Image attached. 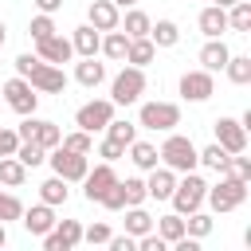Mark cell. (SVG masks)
<instances>
[{
  "instance_id": "obj_1",
  "label": "cell",
  "mask_w": 251,
  "mask_h": 251,
  "mask_svg": "<svg viewBox=\"0 0 251 251\" xmlns=\"http://www.w3.org/2000/svg\"><path fill=\"white\" fill-rule=\"evenodd\" d=\"M16 75L27 78L39 94H63V90H67V75H63V67L43 63L39 55H20V59H16Z\"/></svg>"
},
{
  "instance_id": "obj_2",
  "label": "cell",
  "mask_w": 251,
  "mask_h": 251,
  "mask_svg": "<svg viewBox=\"0 0 251 251\" xmlns=\"http://www.w3.org/2000/svg\"><path fill=\"white\" fill-rule=\"evenodd\" d=\"M157 153H161V165H169L173 173H192V169L200 165V153H196L192 137L173 133V129H169V137H165V145H161Z\"/></svg>"
},
{
  "instance_id": "obj_3",
  "label": "cell",
  "mask_w": 251,
  "mask_h": 251,
  "mask_svg": "<svg viewBox=\"0 0 251 251\" xmlns=\"http://www.w3.org/2000/svg\"><path fill=\"white\" fill-rule=\"evenodd\" d=\"M145 94V67H122L110 82V102L114 106H133Z\"/></svg>"
},
{
  "instance_id": "obj_4",
  "label": "cell",
  "mask_w": 251,
  "mask_h": 251,
  "mask_svg": "<svg viewBox=\"0 0 251 251\" xmlns=\"http://www.w3.org/2000/svg\"><path fill=\"white\" fill-rule=\"evenodd\" d=\"M47 165H51L55 176H63L67 184H75V180L86 176L90 153H75V149H67V145H55V149H47Z\"/></svg>"
},
{
  "instance_id": "obj_5",
  "label": "cell",
  "mask_w": 251,
  "mask_h": 251,
  "mask_svg": "<svg viewBox=\"0 0 251 251\" xmlns=\"http://www.w3.org/2000/svg\"><path fill=\"white\" fill-rule=\"evenodd\" d=\"M204 200L212 204V212H235L247 200V180H235V176L220 173V184H208Z\"/></svg>"
},
{
  "instance_id": "obj_6",
  "label": "cell",
  "mask_w": 251,
  "mask_h": 251,
  "mask_svg": "<svg viewBox=\"0 0 251 251\" xmlns=\"http://www.w3.org/2000/svg\"><path fill=\"white\" fill-rule=\"evenodd\" d=\"M204 192H208V184L196 176V173H184V180H176V188H173V212L176 216H188V212H196L200 204H204Z\"/></svg>"
},
{
  "instance_id": "obj_7",
  "label": "cell",
  "mask_w": 251,
  "mask_h": 251,
  "mask_svg": "<svg viewBox=\"0 0 251 251\" xmlns=\"http://www.w3.org/2000/svg\"><path fill=\"white\" fill-rule=\"evenodd\" d=\"M137 126H141V129H161V133H169L173 126H180V106H176V102H145L141 114H137Z\"/></svg>"
},
{
  "instance_id": "obj_8",
  "label": "cell",
  "mask_w": 251,
  "mask_h": 251,
  "mask_svg": "<svg viewBox=\"0 0 251 251\" xmlns=\"http://www.w3.org/2000/svg\"><path fill=\"white\" fill-rule=\"evenodd\" d=\"M4 102L24 118V114H35V106H39V90H35L27 78H20V75H16V78H8V82H4Z\"/></svg>"
},
{
  "instance_id": "obj_9",
  "label": "cell",
  "mask_w": 251,
  "mask_h": 251,
  "mask_svg": "<svg viewBox=\"0 0 251 251\" xmlns=\"http://www.w3.org/2000/svg\"><path fill=\"white\" fill-rule=\"evenodd\" d=\"M216 94V78H212V71H184L180 75V98L184 102H208Z\"/></svg>"
},
{
  "instance_id": "obj_10",
  "label": "cell",
  "mask_w": 251,
  "mask_h": 251,
  "mask_svg": "<svg viewBox=\"0 0 251 251\" xmlns=\"http://www.w3.org/2000/svg\"><path fill=\"white\" fill-rule=\"evenodd\" d=\"M110 118H114V102H110V98H94V102L78 106L75 126H78V129H86V133H98V129H106V122H110Z\"/></svg>"
},
{
  "instance_id": "obj_11",
  "label": "cell",
  "mask_w": 251,
  "mask_h": 251,
  "mask_svg": "<svg viewBox=\"0 0 251 251\" xmlns=\"http://www.w3.org/2000/svg\"><path fill=\"white\" fill-rule=\"evenodd\" d=\"M39 239H43L47 251H71V247L82 243V224L78 220H55V227L47 235H39Z\"/></svg>"
},
{
  "instance_id": "obj_12",
  "label": "cell",
  "mask_w": 251,
  "mask_h": 251,
  "mask_svg": "<svg viewBox=\"0 0 251 251\" xmlns=\"http://www.w3.org/2000/svg\"><path fill=\"white\" fill-rule=\"evenodd\" d=\"M212 129H216V145H224L227 153H247V129L239 118H216Z\"/></svg>"
},
{
  "instance_id": "obj_13",
  "label": "cell",
  "mask_w": 251,
  "mask_h": 251,
  "mask_svg": "<svg viewBox=\"0 0 251 251\" xmlns=\"http://www.w3.org/2000/svg\"><path fill=\"white\" fill-rule=\"evenodd\" d=\"M114 180H118L114 165H110V161H102V165L86 169V176H82V196H86L90 204H98V200H102V192H106V188H110Z\"/></svg>"
},
{
  "instance_id": "obj_14",
  "label": "cell",
  "mask_w": 251,
  "mask_h": 251,
  "mask_svg": "<svg viewBox=\"0 0 251 251\" xmlns=\"http://www.w3.org/2000/svg\"><path fill=\"white\" fill-rule=\"evenodd\" d=\"M35 55H39L43 63L63 67V63H71V59H75V47H71V39H63V35H47V39H39V43H35Z\"/></svg>"
},
{
  "instance_id": "obj_15",
  "label": "cell",
  "mask_w": 251,
  "mask_h": 251,
  "mask_svg": "<svg viewBox=\"0 0 251 251\" xmlns=\"http://www.w3.org/2000/svg\"><path fill=\"white\" fill-rule=\"evenodd\" d=\"M118 20H122V8H118V4H110V0H90V8H86V24H90V27L114 31Z\"/></svg>"
},
{
  "instance_id": "obj_16",
  "label": "cell",
  "mask_w": 251,
  "mask_h": 251,
  "mask_svg": "<svg viewBox=\"0 0 251 251\" xmlns=\"http://www.w3.org/2000/svg\"><path fill=\"white\" fill-rule=\"evenodd\" d=\"M20 224L27 227V235H47V231L55 227V208L39 200L35 208H24V216H20Z\"/></svg>"
},
{
  "instance_id": "obj_17",
  "label": "cell",
  "mask_w": 251,
  "mask_h": 251,
  "mask_svg": "<svg viewBox=\"0 0 251 251\" xmlns=\"http://www.w3.org/2000/svg\"><path fill=\"white\" fill-rule=\"evenodd\" d=\"M173 188H176V173H173L169 165H157V169H149V180H145V192H149V200H169V196H173Z\"/></svg>"
},
{
  "instance_id": "obj_18",
  "label": "cell",
  "mask_w": 251,
  "mask_h": 251,
  "mask_svg": "<svg viewBox=\"0 0 251 251\" xmlns=\"http://www.w3.org/2000/svg\"><path fill=\"white\" fill-rule=\"evenodd\" d=\"M200 31H204V39H220L224 31H227V8H220V4H208L204 12H200Z\"/></svg>"
},
{
  "instance_id": "obj_19",
  "label": "cell",
  "mask_w": 251,
  "mask_h": 251,
  "mask_svg": "<svg viewBox=\"0 0 251 251\" xmlns=\"http://www.w3.org/2000/svg\"><path fill=\"white\" fill-rule=\"evenodd\" d=\"M71 47H75V55L90 59V55H98V47H102V31H98V27H90V24H82V27H75Z\"/></svg>"
},
{
  "instance_id": "obj_20",
  "label": "cell",
  "mask_w": 251,
  "mask_h": 251,
  "mask_svg": "<svg viewBox=\"0 0 251 251\" xmlns=\"http://www.w3.org/2000/svg\"><path fill=\"white\" fill-rule=\"evenodd\" d=\"M227 59H231V51H227L224 35H220V39H208V43L200 47V67H204V71H212V75H216V71H224V63H227Z\"/></svg>"
},
{
  "instance_id": "obj_21",
  "label": "cell",
  "mask_w": 251,
  "mask_h": 251,
  "mask_svg": "<svg viewBox=\"0 0 251 251\" xmlns=\"http://www.w3.org/2000/svg\"><path fill=\"white\" fill-rule=\"evenodd\" d=\"M126 149H129V161H133L141 173H149V169H157V165H161V153H157V145H153V141H137V137H133Z\"/></svg>"
},
{
  "instance_id": "obj_22",
  "label": "cell",
  "mask_w": 251,
  "mask_h": 251,
  "mask_svg": "<svg viewBox=\"0 0 251 251\" xmlns=\"http://www.w3.org/2000/svg\"><path fill=\"white\" fill-rule=\"evenodd\" d=\"M102 78H106V67H102V63H94V55H90V59H82V63H75V82H78V86L94 90V86H102Z\"/></svg>"
},
{
  "instance_id": "obj_23",
  "label": "cell",
  "mask_w": 251,
  "mask_h": 251,
  "mask_svg": "<svg viewBox=\"0 0 251 251\" xmlns=\"http://www.w3.org/2000/svg\"><path fill=\"white\" fill-rule=\"evenodd\" d=\"M126 47H129V35H126L122 27H114V31L102 35V47H98V51H102L106 59H114V63H126Z\"/></svg>"
},
{
  "instance_id": "obj_24",
  "label": "cell",
  "mask_w": 251,
  "mask_h": 251,
  "mask_svg": "<svg viewBox=\"0 0 251 251\" xmlns=\"http://www.w3.org/2000/svg\"><path fill=\"white\" fill-rule=\"evenodd\" d=\"M153 55H157V47H153V39H149V35L129 39V47H126V63H129V67H149V63H153Z\"/></svg>"
},
{
  "instance_id": "obj_25",
  "label": "cell",
  "mask_w": 251,
  "mask_h": 251,
  "mask_svg": "<svg viewBox=\"0 0 251 251\" xmlns=\"http://www.w3.org/2000/svg\"><path fill=\"white\" fill-rule=\"evenodd\" d=\"M27 180V165H20V157H0V184L4 188H20Z\"/></svg>"
},
{
  "instance_id": "obj_26",
  "label": "cell",
  "mask_w": 251,
  "mask_h": 251,
  "mask_svg": "<svg viewBox=\"0 0 251 251\" xmlns=\"http://www.w3.org/2000/svg\"><path fill=\"white\" fill-rule=\"evenodd\" d=\"M118 27L129 35V39H141V35H149V27H153V20L141 12V8H129L126 12V20H118Z\"/></svg>"
},
{
  "instance_id": "obj_27",
  "label": "cell",
  "mask_w": 251,
  "mask_h": 251,
  "mask_svg": "<svg viewBox=\"0 0 251 251\" xmlns=\"http://www.w3.org/2000/svg\"><path fill=\"white\" fill-rule=\"evenodd\" d=\"M67 196H71V188H67V180H63V176H51V180H43V184H39V200H43V204H51V208L67 204Z\"/></svg>"
},
{
  "instance_id": "obj_28",
  "label": "cell",
  "mask_w": 251,
  "mask_h": 251,
  "mask_svg": "<svg viewBox=\"0 0 251 251\" xmlns=\"http://www.w3.org/2000/svg\"><path fill=\"white\" fill-rule=\"evenodd\" d=\"M126 231L137 239V235H145V231H153V216L141 208V204H129L126 208Z\"/></svg>"
},
{
  "instance_id": "obj_29",
  "label": "cell",
  "mask_w": 251,
  "mask_h": 251,
  "mask_svg": "<svg viewBox=\"0 0 251 251\" xmlns=\"http://www.w3.org/2000/svg\"><path fill=\"white\" fill-rule=\"evenodd\" d=\"M153 231L165 239V243H176L180 235H184V216H176V212H169V216H161V220H153Z\"/></svg>"
},
{
  "instance_id": "obj_30",
  "label": "cell",
  "mask_w": 251,
  "mask_h": 251,
  "mask_svg": "<svg viewBox=\"0 0 251 251\" xmlns=\"http://www.w3.org/2000/svg\"><path fill=\"white\" fill-rule=\"evenodd\" d=\"M227 31H239V35L251 31V4H247V0H235V4L227 8Z\"/></svg>"
},
{
  "instance_id": "obj_31",
  "label": "cell",
  "mask_w": 251,
  "mask_h": 251,
  "mask_svg": "<svg viewBox=\"0 0 251 251\" xmlns=\"http://www.w3.org/2000/svg\"><path fill=\"white\" fill-rule=\"evenodd\" d=\"M149 39H153V47H176L180 27H176L173 20H157V24L149 27Z\"/></svg>"
},
{
  "instance_id": "obj_32",
  "label": "cell",
  "mask_w": 251,
  "mask_h": 251,
  "mask_svg": "<svg viewBox=\"0 0 251 251\" xmlns=\"http://www.w3.org/2000/svg\"><path fill=\"white\" fill-rule=\"evenodd\" d=\"M224 71H227V78H231L235 86H247V82H251V55H231V59L224 63Z\"/></svg>"
},
{
  "instance_id": "obj_33",
  "label": "cell",
  "mask_w": 251,
  "mask_h": 251,
  "mask_svg": "<svg viewBox=\"0 0 251 251\" xmlns=\"http://www.w3.org/2000/svg\"><path fill=\"white\" fill-rule=\"evenodd\" d=\"M196 153H200V165L212 169V173H224V169H227V157H231V153H227L224 145H216V141L204 145V149H196Z\"/></svg>"
},
{
  "instance_id": "obj_34",
  "label": "cell",
  "mask_w": 251,
  "mask_h": 251,
  "mask_svg": "<svg viewBox=\"0 0 251 251\" xmlns=\"http://www.w3.org/2000/svg\"><path fill=\"white\" fill-rule=\"evenodd\" d=\"M16 157H20V165L35 169V165H43V161H47V149H43L39 141H20V145H16Z\"/></svg>"
},
{
  "instance_id": "obj_35",
  "label": "cell",
  "mask_w": 251,
  "mask_h": 251,
  "mask_svg": "<svg viewBox=\"0 0 251 251\" xmlns=\"http://www.w3.org/2000/svg\"><path fill=\"white\" fill-rule=\"evenodd\" d=\"M184 235H192V239H204V235H212V216L208 212H188V220H184Z\"/></svg>"
},
{
  "instance_id": "obj_36",
  "label": "cell",
  "mask_w": 251,
  "mask_h": 251,
  "mask_svg": "<svg viewBox=\"0 0 251 251\" xmlns=\"http://www.w3.org/2000/svg\"><path fill=\"white\" fill-rule=\"evenodd\" d=\"M31 141H39L43 149H55V145L63 141V129H59L55 122H43V118H39V122H35V137H31Z\"/></svg>"
},
{
  "instance_id": "obj_37",
  "label": "cell",
  "mask_w": 251,
  "mask_h": 251,
  "mask_svg": "<svg viewBox=\"0 0 251 251\" xmlns=\"http://www.w3.org/2000/svg\"><path fill=\"white\" fill-rule=\"evenodd\" d=\"M106 137H114V141L129 145V141L137 137V126H133V122H122V118H110V122H106Z\"/></svg>"
},
{
  "instance_id": "obj_38",
  "label": "cell",
  "mask_w": 251,
  "mask_h": 251,
  "mask_svg": "<svg viewBox=\"0 0 251 251\" xmlns=\"http://www.w3.org/2000/svg\"><path fill=\"white\" fill-rule=\"evenodd\" d=\"M59 145H67V149H75V153H94V133H86V129H75V133H67Z\"/></svg>"
},
{
  "instance_id": "obj_39",
  "label": "cell",
  "mask_w": 251,
  "mask_h": 251,
  "mask_svg": "<svg viewBox=\"0 0 251 251\" xmlns=\"http://www.w3.org/2000/svg\"><path fill=\"white\" fill-rule=\"evenodd\" d=\"M224 173H227V176H235V180H247V184H251V157H243V153H231Z\"/></svg>"
},
{
  "instance_id": "obj_40",
  "label": "cell",
  "mask_w": 251,
  "mask_h": 251,
  "mask_svg": "<svg viewBox=\"0 0 251 251\" xmlns=\"http://www.w3.org/2000/svg\"><path fill=\"white\" fill-rule=\"evenodd\" d=\"M122 192H126V208H129V204H145V200H149L145 180H137V176H126V180H122Z\"/></svg>"
},
{
  "instance_id": "obj_41",
  "label": "cell",
  "mask_w": 251,
  "mask_h": 251,
  "mask_svg": "<svg viewBox=\"0 0 251 251\" xmlns=\"http://www.w3.org/2000/svg\"><path fill=\"white\" fill-rule=\"evenodd\" d=\"M27 35H31L35 43H39V39H47V35H55V20H51L47 12H39V16L27 24Z\"/></svg>"
},
{
  "instance_id": "obj_42",
  "label": "cell",
  "mask_w": 251,
  "mask_h": 251,
  "mask_svg": "<svg viewBox=\"0 0 251 251\" xmlns=\"http://www.w3.org/2000/svg\"><path fill=\"white\" fill-rule=\"evenodd\" d=\"M24 216V204H20V196H12V192H0V224H8V220H20Z\"/></svg>"
},
{
  "instance_id": "obj_43",
  "label": "cell",
  "mask_w": 251,
  "mask_h": 251,
  "mask_svg": "<svg viewBox=\"0 0 251 251\" xmlns=\"http://www.w3.org/2000/svg\"><path fill=\"white\" fill-rule=\"evenodd\" d=\"M102 208H110V212H122L126 208V192H122V180H114L106 192H102V200H98Z\"/></svg>"
},
{
  "instance_id": "obj_44",
  "label": "cell",
  "mask_w": 251,
  "mask_h": 251,
  "mask_svg": "<svg viewBox=\"0 0 251 251\" xmlns=\"http://www.w3.org/2000/svg\"><path fill=\"white\" fill-rule=\"evenodd\" d=\"M110 235H114L110 224H90V227H82V243H90V247H102Z\"/></svg>"
},
{
  "instance_id": "obj_45",
  "label": "cell",
  "mask_w": 251,
  "mask_h": 251,
  "mask_svg": "<svg viewBox=\"0 0 251 251\" xmlns=\"http://www.w3.org/2000/svg\"><path fill=\"white\" fill-rule=\"evenodd\" d=\"M98 157H102V161H110V165H114V161H118V157H126V145H122V141H114V137H106V141H102V145H98Z\"/></svg>"
},
{
  "instance_id": "obj_46",
  "label": "cell",
  "mask_w": 251,
  "mask_h": 251,
  "mask_svg": "<svg viewBox=\"0 0 251 251\" xmlns=\"http://www.w3.org/2000/svg\"><path fill=\"white\" fill-rule=\"evenodd\" d=\"M169 243L157 235V231H145V235H137V251H165Z\"/></svg>"
},
{
  "instance_id": "obj_47",
  "label": "cell",
  "mask_w": 251,
  "mask_h": 251,
  "mask_svg": "<svg viewBox=\"0 0 251 251\" xmlns=\"http://www.w3.org/2000/svg\"><path fill=\"white\" fill-rule=\"evenodd\" d=\"M16 145H20V133L16 129H0V157H12Z\"/></svg>"
},
{
  "instance_id": "obj_48",
  "label": "cell",
  "mask_w": 251,
  "mask_h": 251,
  "mask_svg": "<svg viewBox=\"0 0 251 251\" xmlns=\"http://www.w3.org/2000/svg\"><path fill=\"white\" fill-rule=\"evenodd\" d=\"M106 247H110V251H133V247H137V239L126 231V235H110V239H106Z\"/></svg>"
},
{
  "instance_id": "obj_49",
  "label": "cell",
  "mask_w": 251,
  "mask_h": 251,
  "mask_svg": "<svg viewBox=\"0 0 251 251\" xmlns=\"http://www.w3.org/2000/svg\"><path fill=\"white\" fill-rule=\"evenodd\" d=\"M35 8H39V12H47V16H55V12L63 8V0H35Z\"/></svg>"
},
{
  "instance_id": "obj_50",
  "label": "cell",
  "mask_w": 251,
  "mask_h": 251,
  "mask_svg": "<svg viewBox=\"0 0 251 251\" xmlns=\"http://www.w3.org/2000/svg\"><path fill=\"white\" fill-rule=\"evenodd\" d=\"M110 4H118V8H137L141 0H110Z\"/></svg>"
},
{
  "instance_id": "obj_51",
  "label": "cell",
  "mask_w": 251,
  "mask_h": 251,
  "mask_svg": "<svg viewBox=\"0 0 251 251\" xmlns=\"http://www.w3.org/2000/svg\"><path fill=\"white\" fill-rule=\"evenodd\" d=\"M4 243H8V227L0 224V247H4Z\"/></svg>"
},
{
  "instance_id": "obj_52",
  "label": "cell",
  "mask_w": 251,
  "mask_h": 251,
  "mask_svg": "<svg viewBox=\"0 0 251 251\" xmlns=\"http://www.w3.org/2000/svg\"><path fill=\"white\" fill-rule=\"evenodd\" d=\"M4 39H8V27H4V20H0V47H4Z\"/></svg>"
},
{
  "instance_id": "obj_53",
  "label": "cell",
  "mask_w": 251,
  "mask_h": 251,
  "mask_svg": "<svg viewBox=\"0 0 251 251\" xmlns=\"http://www.w3.org/2000/svg\"><path fill=\"white\" fill-rule=\"evenodd\" d=\"M212 4H220V8H231V4H235V0H212Z\"/></svg>"
}]
</instances>
